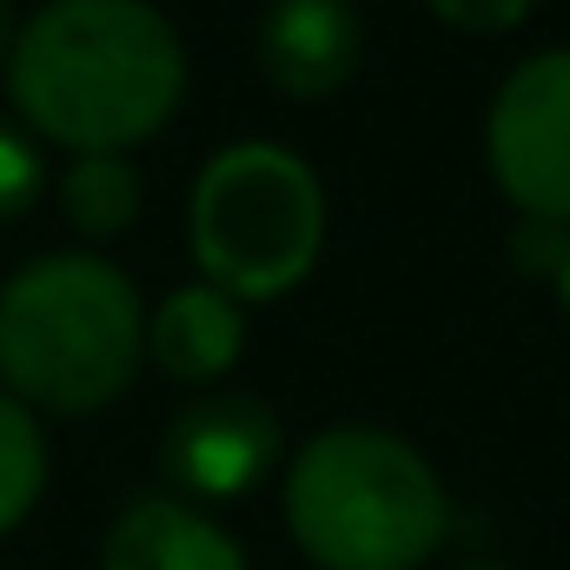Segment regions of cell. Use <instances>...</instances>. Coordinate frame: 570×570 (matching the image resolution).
<instances>
[{"label": "cell", "instance_id": "obj_1", "mask_svg": "<svg viewBox=\"0 0 570 570\" xmlns=\"http://www.w3.org/2000/svg\"><path fill=\"white\" fill-rule=\"evenodd\" d=\"M7 87L47 140L87 159L166 127L186 87V53L146 0H47L7 53Z\"/></svg>", "mask_w": 570, "mask_h": 570}, {"label": "cell", "instance_id": "obj_2", "mask_svg": "<svg viewBox=\"0 0 570 570\" xmlns=\"http://www.w3.org/2000/svg\"><path fill=\"white\" fill-rule=\"evenodd\" d=\"M146 352L140 292L100 253H47L0 292V379L47 412H100Z\"/></svg>", "mask_w": 570, "mask_h": 570}, {"label": "cell", "instance_id": "obj_3", "mask_svg": "<svg viewBox=\"0 0 570 570\" xmlns=\"http://www.w3.org/2000/svg\"><path fill=\"white\" fill-rule=\"evenodd\" d=\"M285 518L298 551L325 570H419L444 544L451 504L405 438L338 425L298 451Z\"/></svg>", "mask_w": 570, "mask_h": 570}, {"label": "cell", "instance_id": "obj_4", "mask_svg": "<svg viewBox=\"0 0 570 570\" xmlns=\"http://www.w3.org/2000/svg\"><path fill=\"white\" fill-rule=\"evenodd\" d=\"M325 246V193L285 146H226L193 186V259L226 298H279Z\"/></svg>", "mask_w": 570, "mask_h": 570}, {"label": "cell", "instance_id": "obj_5", "mask_svg": "<svg viewBox=\"0 0 570 570\" xmlns=\"http://www.w3.org/2000/svg\"><path fill=\"white\" fill-rule=\"evenodd\" d=\"M491 173L524 219L570 226V47L524 60L491 100Z\"/></svg>", "mask_w": 570, "mask_h": 570}, {"label": "cell", "instance_id": "obj_6", "mask_svg": "<svg viewBox=\"0 0 570 570\" xmlns=\"http://www.w3.org/2000/svg\"><path fill=\"white\" fill-rule=\"evenodd\" d=\"M273 458H279V419L253 392H206V399H193L166 425V444H159L166 478L186 498H206V504L246 498L273 471Z\"/></svg>", "mask_w": 570, "mask_h": 570}, {"label": "cell", "instance_id": "obj_7", "mask_svg": "<svg viewBox=\"0 0 570 570\" xmlns=\"http://www.w3.org/2000/svg\"><path fill=\"white\" fill-rule=\"evenodd\" d=\"M358 7L352 0H273L259 20V67L292 100H325L358 67Z\"/></svg>", "mask_w": 570, "mask_h": 570}, {"label": "cell", "instance_id": "obj_8", "mask_svg": "<svg viewBox=\"0 0 570 570\" xmlns=\"http://www.w3.org/2000/svg\"><path fill=\"white\" fill-rule=\"evenodd\" d=\"M100 570H246L239 544L199 518L193 504L173 498H140L134 511H120V524L107 531Z\"/></svg>", "mask_w": 570, "mask_h": 570}, {"label": "cell", "instance_id": "obj_9", "mask_svg": "<svg viewBox=\"0 0 570 570\" xmlns=\"http://www.w3.org/2000/svg\"><path fill=\"white\" fill-rule=\"evenodd\" d=\"M146 345H153V358H159L166 379L213 385L219 372H233V358L246 345V318H239V305L219 285H186V292H173L153 312Z\"/></svg>", "mask_w": 570, "mask_h": 570}, {"label": "cell", "instance_id": "obj_10", "mask_svg": "<svg viewBox=\"0 0 570 570\" xmlns=\"http://www.w3.org/2000/svg\"><path fill=\"white\" fill-rule=\"evenodd\" d=\"M60 206H67V219H73L80 233L114 239V233H127L134 213H140V173H134L120 153H87V159L60 179Z\"/></svg>", "mask_w": 570, "mask_h": 570}, {"label": "cell", "instance_id": "obj_11", "mask_svg": "<svg viewBox=\"0 0 570 570\" xmlns=\"http://www.w3.org/2000/svg\"><path fill=\"white\" fill-rule=\"evenodd\" d=\"M40 484H47V444L40 425L20 399L0 392V531H13L33 504H40Z\"/></svg>", "mask_w": 570, "mask_h": 570}, {"label": "cell", "instance_id": "obj_12", "mask_svg": "<svg viewBox=\"0 0 570 570\" xmlns=\"http://www.w3.org/2000/svg\"><path fill=\"white\" fill-rule=\"evenodd\" d=\"M47 186V166H40V146L27 140L13 120H0V219L27 213Z\"/></svg>", "mask_w": 570, "mask_h": 570}, {"label": "cell", "instance_id": "obj_13", "mask_svg": "<svg viewBox=\"0 0 570 570\" xmlns=\"http://www.w3.org/2000/svg\"><path fill=\"white\" fill-rule=\"evenodd\" d=\"M425 7L458 33H511L538 0H425Z\"/></svg>", "mask_w": 570, "mask_h": 570}, {"label": "cell", "instance_id": "obj_14", "mask_svg": "<svg viewBox=\"0 0 570 570\" xmlns=\"http://www.w3.org/2000/svg\"><path fill=\"white\" fill-rule=\"evenodd\" d=\"M518 259L558 279V266L570 259V233H564V226H544V219H531V226L518 233Z\"/></svg>", "mask_w": 570, "mask_h": 570}, {"label": "cell", "instance_id": "obj_15", "mask_svg": "<svg viewBox=\"0 0 570 570\" xmlns=\"http://www.w3.org/2000/svg\"><path fill=\"white\" fill-rule=\"evenodd\" d=\"M13 53V0H0V60Z\"/></svg>", "mask_w": 570, "mask_h": 570}, {"label": "cell", "instance_id": "obj_16", "mask_svg": "<svg viewBox=\"0 0 570 570\" xmlns=\"http://www.w3.org/2000/svg\"><path fill=\"white\" fill-rule=\"evenodd\" d=\"M558 298H564V312H570V259L558 266Z\"/></svg>", "mask_w": 570, "mask_h": 570}, {"label": "cell", "instance_id": "obj_17", "mask_svg": "<svg viewBox=\"0 0 570 570\" xmlns=\"http://www.w3.org/2000/svg\"><path fill=\"white\" fill-rule=\"evenodd\" d=\"M471 570H504V564H471Z\"/></svg>", "mask_w": 570, "mask_h": 570}]
</instances>
